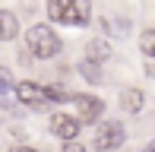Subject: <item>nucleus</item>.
Returning a JSON list of instances; mask_svg holds the SVG:
<instances>
[{
	"mask_svg": "<svg viewBox=\"0 0 155 152\" xmlns=\"http://www.w3.org/2000/svg\"><path fill=\"white\" fill-rule=\"evenodd\" d=\"M79 73L86 76L89 82H95V86H98V82L104 79V76H101V67H95V64H82V67H79Z\"/></svg>",
	"mask_w": 155,
	"mask_h": 152,
	"instance_id": "11",
	"label": "nucleus"
},
{
	"mask_svg": "<svg viewBox=\"0 0 155 152\" xmlns=\"http://www.w3.org/2000/svg\"><path fill=\"white\" fill-rule=\"evenodd\" d=\"M120 108L130 111V114H136L139 108H143V92H139V89H127V92L120 95Z\"/></svg>",
	"mask_w": 155,
	"mask_h": 152,
	"instance_id": "9",
	"label": "nucleus"
},
{
	"mask_svg": "<svg viewBox=\"0 0 155 152\" xmlns=\"http://www.w3.org/2000/svg\"><path fill=\"white\" fill-rule=\"evenodd\" d=\"M146 76H152V79H155V60H149V64H146Z\"/></svg>",
	"mask_w": 155,
	"mask_h": 152,
	"instance_id": "13",
	"label": "nucleus"
},
{
	"mask_svg": "<svg viewBox=\"0 0 155 152\" xmlns=\"http://www.w3.org/2000/svg\"><path fill=\"white\" fill-rule=\"evenodd\" d=\"M16 98L19 101H25V105H48V101H54L57 98V92L54 89H48V86H38V82H19L16 86Z\"/></svg>",
	"mask_w": 155,
	"mask_h": 152,
	"instance_id": "3",
	"label": "nucleus"
},
{
	"mask_svg": "<svg viewBox=\"0 0 155 152\" xmlns=\"http://www.w3.org/2000/svg\"><path fill=\"white\" fill-rule=\"evenodd\" d=\"M73 105H76V117L79 121H98L104 111V101H98L95 95H73Z\"/></svg>",
	"mask_w": 155,
	"mask_h": 152,
	"instance_id": "6",
	"label": "nucleus"
},
{
	"mask_svg": "<svg viewBox=\"0 0 155 152\" xmlns=\"http://www.w3.org/2000/svg\"><path fill=\"white\" fill-rule=\"evenodd\" d=\"M13 152H38V149H32V146H19V149H13Z\"/></svg>",
	"mask_w": 155,
	"mask_h": 152,
	"instance_id": "14",
	"label": "nucleus"
},
{
	"mask_svg": "<svg viewBox=\"0 0 155 152\" xmlns=\"http://www.w3.org/2000/svg\"><path fill=\"white\" fill-rule=\"evenodd\" d=\"M25 45H29V51L38 60H48V57H57L60 54V38H57V32L51 25H32L25 32Z\"/></svg>",
	"mask_w": 155,
	"mask_h": 152,
	"instance_id": "2",
	"label": "nucleus"
},
{
	"mask_svg": "<svg viewBox=\"0 0 155 152\" xmlns=\"http://www.w3.org/2000/svg\"><path fill=\"white\" fill-rule=\"evenodd\" d=\"M16 32H19L16 16L6 13V10H0V41H13V38H16Z\"/></svg>",
	"mask_w": 155,
	"mask_h": 152,
	"instance_id": "8",
	"label": "nucleus"
},
{
	"mask_svg": "<svg viewBox=\"0 0 155 152\" xmlns=\"http://www.w3.org/2000/svg\"><path fill=\"white\" fill-rule=\"evenodd\" d=\"M51 133L60 136L63 143H76V136H79V117H73V114H51Z\"/></svg>",
	"mask_w": 155,
	"mask_h": 152,
	"instance_id": "5",
	"label": "nucleus"
},
{
	"mask_svg": "<svg viewBox=\"0 0 155 152\" xmlns=\"http://www.w3.org/2000/svg\"><path fill=\"white\" fill-rule=\"evenodd\" d=\"M111 57V45L108 41H101V38H95V41H89L86 45V64H104V60Z\"/></svg>",
	"mask_w": 155,
	"mask_h": 152,
	"instance_id": "7",
	"label": "nucleus"
},
{
	"mask_svg": "<svg viewBox=\"0 0 155 152\" xmlns=\"http://www.w3.org/2000/svg\"><path fill=\"white\" fill-rule=\"evenodd\" d=\"M139 51L149 60H155V29H146L143 35H139Z\"/></svg>",
	"mask_w": 155,
	"mask_h": 152,
	"instance_id": "10",
	"label": "nucleus"
},
{
	"mask_svg": "<svg viewBox=\"0 0 155 152\" xmlns=\"http://www.w3.org/2000/svg\"><path fill=\"white\" fill-rule=\"evenodd\" d=\"M89 0H51L48 3V16L51 22H67V25H86L89 22Z\"/></svg>",
	"mask_w": 155,
	"mask_h": 152,
	"instance_id": "1",
	"label": "nucleus"
},
{
	"mask_svg": "<svg viewBox=\"0 0 155 152\" xmlns=\"http://www.w3.org/2000/svg\"><path fill=\"white\" fill-rule=\"evenodd\" d=\"M60 152H86V146H82V143H67Z\"/></svg>",
	"mask_w": 155,
	"mask_h": 152,
	"instance_id": "12",
	"label": "nucleus"
},
{
	"mask_svg": "<svg viewBox=\"0 0 155 152\" xmlns=\"http://www.w3.org/2000/svg\"><path fill=\"white\" fill-rule=\"evenodd\" d=\"M124 140H127V130L120 127V124H114V121L101 124V127L95 130V146L101 149V152H108V149H117Z\"/></svg>",
	"mask_w": 155,
	"mask_h": 152,
	"instance_id": "4",
	"label": "nucleus"
}]
</instances>
